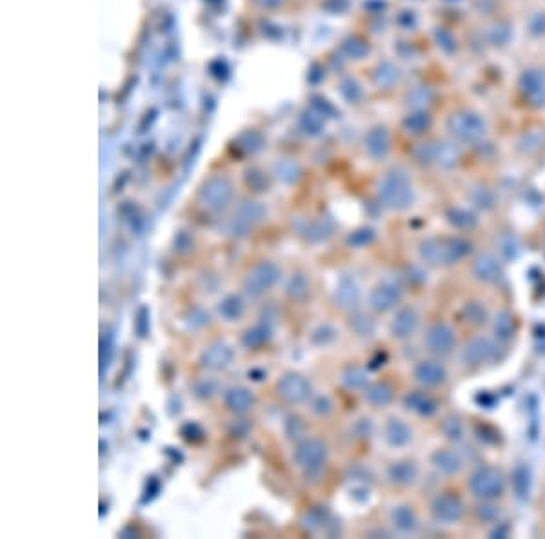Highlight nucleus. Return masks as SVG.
<instances>
[{"label":"nucleus","mask_w":545,"mask_h":539,"mask_svg":"<svg viewBox=\"0 0 545 539\" xmlns=\"http://www.w3.org/2000/svg\"><path fill=\"white\" fill-rule=\"evenodd\" d=\"M498 349H500V342L494 336H473L465 342L462 349V361L467 367H484V365L493 364L498 358Z\"/></svg>","instance_id":"obj_7"},{"label":"nucleus","mask_w":545,"mask_h":539,"mask_svg":"<svg viewBox=\"0 0 545 539\" xmlns=\"http://www.w3.org/2000/svg\"><path fill=\"white\" fill-rule=\"evenodd\" d=\"M491 329H493V336L498 342H509V339H513L514 332H516L514 316L509 311L501 309L491 319Z\"/></svg>","instance_id":"obj_27"},{"label":"nucleus","mask_w":545,"mask_h":539,"mask_svg":"<svg viewBox=\"0 0 545 539\" xmlns=\"http://www.w3.org/2000/svg\"><path fill=\"white\" fill-rule=\"evenodd\" d=\"M282 269L275 262H258L244 278V291L251 298H260L280 282Z\"/></svg>","instance_id":"obj_6"},{"label":"nucleus","mask_w":545,"mask_h":539,"mask_svg":"<svg viewBox=\"0 0 545 539\" xmlns=\"http://www.w3.org/2000/svg\"><path fill=\"white\" fill-rule=\"evenodd\" d=\"M447 131L454 140L464 144H477L487 135V124L482 115L474 111H458L447 120Z\"/></svg>","instance_id":"obj_4"},{"label":"nucleus","mask_w":545,"mask_h":539,"mask_svg":"<svg viewBox=\"0 0 545 539\" xmlns=\"http://www.w3.org/2000/svg\"><path fill=\"white\" fill-rule=\"evenodd\" d=\"M465 318L473 325H482L487 322V311L482 304H469L465 307Z\"/></svg>","instance_id":"obj_40"},{"label":"nucleus","mask_w":545,"mask_h":539,"mask_svg":"<svg viewBox=\"0 0 545 539\" xmlns=\"http://www.w3.org/2000/svg\"><path fill=\"white\" fill-rule=\"evenodd\" d=\"M447 222L453 225L454 229H460V231H471L478 225V216L473 211L464 207H453L447 211L445 215Z\"/></svg>","instance_id":"obj_31"},{"label":"nucleus","mask_w":545,"mask_h":539,"mask_svg":"<svg viewBox=\"0 0 545 539\" xmlns=\"http://www.w3.org/2000/svg\"><path fill=\"white\" fill-rule=\"evenodd\" d=\"M431 465L442 476H457L464 471V456L457 448H438L431 456Z\"/></svg>","instance_id":"obj_20"},{"label":"nucleus","mask_w":545,"mask_h":539,"mask_svg":"<svg viewBox=\"0 0 545 539\" xmlns=\"http://www.w3.org/2000/svg\"><path fill=\"white\" fill-rule=\"evenodd\" d=\"M217 389H218L217 381H213V379L209 378L202 379V381H198V384L195 385V394L202 399H209L217 394Z\"/></svg>","instance_id":"obj_42"},{"label":"nucleus","mask_w":545,"mask_h":539,"mask_svg":"<svg viewBox=\"0 0 545 539\" xmlns=\"http://www.w3.org/2000/svg\"><path fill=\"white\" fill-rule=\"evenodd\" d=\"M325 220H318V222H313V224H309L307 229L304 231L305 238L311 240V242H322V240L329 238L331 236V227H325Z\"/></svg>","instance_id":"obj_38"},{"label":"nucleus","mask_w":545,"mask_h":539,"mask_svg":"<svg viewBox=\"0 0 545 539\" xmlns=\"http://www.w3.org/2000/svg\"><path fill=\"white\" fill-rule=\"evenodd\" d=\"M333 302L338 309L347 312L357 311L358 305L362 302V291L360 285H358L357 278L353 276L344 274L340 276V279L337 282V287L333 292Z\"/></svg>","instance_id":"obj_16"},{"label":"nucleus","mask_w":545,"mask_h":539,"mask_svg":"<svg viewBox=\"0 0 545 539\" xmlns=\"http://www.w3.org/2000/svg\"><path fill=\"white\" fill-rule=\"evenodd\" d=\"M471 245L460 236L447 238H425L418 245V255L425 265L431 267H451L469 255Z\"/></svg>","instance_id":"obj_1"},{"label":"nucleus","mask_w":545,"mask_h":539,"mask_svg":"<svg viewBox=\"0 0 545 539\" xmlns=\"http://www.w3.org/2000/svg\"><path fill=\"white\" fill-rule=\"evenodd\" d=\"M429 128V116L427 115H414L409 118V131L422 133Z\"/></svg>","instance_id":"obj_44"},{"label":"nucleus","mask_w":545,"mask_h":539,"mask_svg":"<svg viewBox=\"0 0 545 539\" xmlns=\"http://www.w3.org/2000/svg\"><path fill=\"white\" fill-rule=\"evenodd\" d=\"M272 336V327L269 322H260V324L253 325L248 331L242 334V345L249 351H255V349H260L262 345H265L271 339Z\"/></svg>","instance_id":"obj_28"},{"label":"nucleus","mask_w":545,"mask_h":539,"mask_svg":"<svg viewBox=\"0 0 545 539\" xmlns=\"http://www.w3.org/2000/svg\"><path fill=\"white\" fill-rule=\"evenodd\" d=\"M224 405L228 407V411L235 412V414H245L255 405V394L248 387L233 385V387L225 389Z\"/></svg>","instance_id":"obj_22"},{"label":"nucleus","mask_w":545,"mask_h":539,"mask_svg":"<svg viewBox=\"0 0 545 539\" xmlns=\"http://www.w3.org/2000/svg\"><path fill=\"white\" fill-rule=\"evenodd\" d=\"M373 240H375L373 229L362 227V229H358V231L351 232V235H349L347 242H349V245H353V247L364 249V247H367V245L371 244Z\"/></svg>","instance_id":"obj_39"},{"label":"nucleus","mask_w":545,"mask_h":539,"mask_svg":"<svg viewBox=\"0 0 545 539\" xmlns=\"http://www.w3.org/2000/svg\"><path fill=\"white\" fill-rule=\"evenodd\" d=\"M445 2H462V0H445Z\"/></svg>","instance_id":"obj_45"},{"label":"nucleus","mask_w":545,"mask_h":539,"mask_svg":"<svg viewBox=\"0 0 545 539\" xmlns=\"http://www.w3.org/2000/svg\"><path fill=\"white\" fill-rule=\"evenodd\" d=\"M233 196V189L229 180L211 178L200 191V202L209 211H222L229 205Z\"/></svg>","instance_id":"obj_14"},{"label":"nucleus","mask_w":545,"mask_h":539,"mask_svg":"<svg viewBox=\"0 0 545 539\" xmlns=\"http://www.w3.org/2000/svg\"><path fill=\"white\" fill-rule=\"evenodd\" d=\"M402 296H404V291H402L400 285L393 279H384L380 284L375 285L369 292V305L373 309L375 312H380V314H385V312H391L394 309H398L402 302Z\"/></svg>","instance_id":"obj_12"},{"label":"nucleus","mask_w":545,"mask_h":539,"mask_svg":"<svg viewBox=\"0 0 545 539\" xmlns=\"http://www.w3.org/2000/svg\"><path fill=\"white\" fill-rule=\"evenodd\" d=\"M391 523L400 534H414L418 530V515L411 505H397L391 510Z\"/></svg>","instance_id":"obj_25"},{"label":"nucleus","mask_w":545,"mask_h":539,"mask_svg":"<svg viewBox=\"0 0 545 539\" xmlns=\"http://www.w3.org/2000/svg\"><path fill=\"white\" fill-rule=\"evenodd\" d=\"M413 378L422 389H437L447 381V369L438 358H425L417 361L413 369Z\"/></svg>","instance_id":"obj_13"},{"label":"nucleus","mask_w":545,"mask_h":539,"mask_svg":"<svg viewBox=\"0 0 545 539\" xmlns=\"http://www.w3.org/2000/svg\"><path fill=\"white\" fill-rule=\"evenodd\" d=\"M333 401H331V398L329 396H315L313 401H311V411L315 412L317 416H327L333 412Z\"/></svg>","instance_id":"obj_41"},{"label":"nucleus","mask_w":545,"mask_h":539,"mask_svg":"<svg viewBox=\"0 0 545 539\" xmlns=\"http://www.w3.org/2000/svg\"><path fill=\"white\" fill-rule=\"evenodd\" d=\"M295 463L307 476L318 474L325 467L329 458L327 445L317 438H305L295 448Z\"/></svg>","instance_id":"obj_5"},{"label":"nucleus","mask_w":545,"mask_h":539,"mask_svg":"<svg viewBox=\"0 0 545 539\" xmlns=\"http://www.w3.org/2000/svg\"><path fill=\"white\" fill-rule=\"evenodd\" d=\"M378 196L382 204L394 211H404L413 204L414 191L413 184L404 171L385 173L378 184Z\"/></svg>","instance_id":"obj_2"},{"label":"nucleus","mask_w":545,"mask_h":539,"mask_svg":"<svg viewBox=\"0 0 545 539\" xmlns=\"http://www.w3.org/2000/svg\"><path fill=\"white\" fill-rule=\"evenodd\" d=\"M471 274L484 285H494L504 278V262L494 252L482 251L471 260Z\"/></svg>","instance_id":"obj_11"},{"label":"nucleus","mask_w":545,"mask_h":539,"mask_svg":"<svg viewBox=\"0 0 545 539\" xmlns=\"http://www.w3.org/2000/svg\"><path fill=\"white\" fill-rule=\"evenodd\" d=\"M384 439L394 448L407 447L413 441V428L400 418H389L384 425Z\"/></svg>","instance_id":"obj_21"},{"label":"nucleus","mask_w":545,"mask_h":539,"mask_svg":"<svg viewBox=\"0 0 545 539\" xmlns=\"http://www.w3.org/2000/svg\"><path fill=\"white\" fill-rule=\"evenodd\" d=\"M469 200L474 207L482 209V211H491V209L496 207V195L489 188H484V185H477V188L471 189Z\"/></svg>","instance_id":"obj_34"},{"label":"nucleus","mask_w":545,"mask_h":539,"mask_svg":"<svg viewBox=\"0 0 545 539\" xmlns=\"http://www.w3.org/2000/svg\"><path fill=\"white\" fill-rule=\"evenodd\" d=\"M351 329L357 332L358 336H373L375 332V322L364 312H357L351 318Z\"/></svg>","instance_id":"obj_36"},{"label":"nucleus","mask_w":545,"mask_h":539,"mask_svg":"<svg viewBox=\"0 0 545 539\" xmlns=\"http://www.w3.org/2000/svg\"><path fill=\"white\" fill-rule=\"evenodd\" d=\"M391 148V140L385 129H373L365 138V151L373 158H384Z\"/></svg>","instance_id":"obj_30"},{"label":"nucleus","mask_w":545,"mask_h":539,"mask_svg":"<svg viewBox=\"0 0 545 539\" xmlns=\"http://www.w3.org/2000/svg\"><path fill=\"white\" fill-rule=\"evenodd\" d=\"M340 379L344 387H347L349 391H364L369 385V374L365 372V369L357 367V365L345 369Z\"/></svg>","instance_id":"obj_33"},{"label":"nucleus","mask_w":545,"mask_h":539,"mask_svg":"<svg viewBox=\"0 0 545 539\" xmlns=\"http://www.w3.org/2000/svg\"><path fill=\"white\" fill-rule=\"evenodd\" d=\"M277 391L289 405H300L313 396V387L305 376L298 372H285L277 384Z\"/></svg>","instance_id":"obj_10"},{"label":"nucleus","mask_w":545,"mask_h":539,"mask_svg":"<svg viewBox=\"0 0 545 539\" xmlns=\"http://www.w3.org/2000/svg\"><path fill=\"white\" fill-rule=\"evenodd\" d=\"M442 432H444L445 439H449L453 443H460L465 438V425L462 423L460 419L451 416V418L444 419V425H442Z\"/></svg>","instance_id":"obj_35"},{"label":"nucleus","mask_w":545,"mask_h":539,"mask_svg":"<svg viewBox=\"0 0 545 539\" xmlns=\"http://www.w3.org/2000/svg\"><path fill=\"white\" fill-rule=\"evenodd\" d=\"M387 478L391 483L398 485V487H409L418 479V465L411 459L394 461V463L389 465Z\"/></svg>","instance_id":"obj_24"},{"label":"nucleus","mask_w":545,"mask_h":539,"mask_svg":"<svg viewBox=\"0 0 545 539\" xmlns=\"http://www.w3.org/2000/svg\"><path fill=\"white\" fill-rule=\"evenodd\" d=\"M425 158H427V162H433V164H437L442 169H453L460 162L462 153L454 142L442 140V142H437V144L427 148Z\"/></svg>","instance_id":"obj_18"},{"label":"nucleus","mask_w":545,"mask_h":539,"mask_svg":"<svg viewBox=\"0 0 545 539\" xmlns=\"http://www.w3.org/2000/svg\"><path fill=\"white\" fill-rule=\"evenodd\" d=\"M424 347L434 358H445L457 349V331L447 322H437L425 331Z\"/></svg>","instance_id":"obj_8"},{"label":"nucleus","mask_w":545,"mask_h":539,"mask_svg":"<svg viewBox=\"0 0 545 539\" xmlns=\"http://www.w3.org/2000/svg\"><path fill=\"white\" fill-rule=\"evenodd\" d=\"M233 358H235V352L224 342H215V344L209 345L200 356V365L208 371H224L231 365Z\"/></svg>","instance_id":"obj_19"},{"label":"nucleus","mask_w":545,"mask_h":539,"mask_svg":"<svg viewBox=\"0 0 545 539\" xmlns=\"http://www.w3.org/2000/svg\"><path fill=\"white\" fill-rule=\"evenodd\" d=\"M218 314L225 322H237L244 316L245 302L238 294H228L218 302Z\"/></svg>","instance_id":"obj_29"},{"label":"nucleus","mask_w":545,"mask_h":539,"mask_svg":"<svg viewBox=\"0 0 545 539\" xmlns=\"http://www.w3.org/2000/svg\"><path fill=\"white\" fill-rule=\"evenodd\" d=\"M364 398L375 409L387 407L394 399V389L385 381H377V384H371L364 389Z\"/></svg>","instance_id":"obj_26"},{"label":"nucleus","mask_w":545,"mask_h":539,"mask_svg":"<svg viewBox=\"0 0 545 539\" xmlns=\"http://www.w3.org/2000/svg\"><path fill=\"white\" fill-rule=\"evenodd\" d=\"M467 488L480 501H496L505 494L507 479L500 468L485 465V467H478L469 476Z\"/></svg>","instance_id":"obj_3"},{"label":"nucleus","mask_w":545,"mask_h":539,"mask_svg":"<svg viewBox=\"0 0 545 539\" xmlns=\"http://www.w3.org/2000/svg\"><path fill=\"white\" fill-rule=\"evenodd\" d=\"M478 518L484 519V521H498L500 510L494 505V501H482V507L478 508Z\"/></svg>","instance_id":"obj_43"},{"label":"nucleus","mask_w":545,"mask_h":539,"mask_svg":"<svg viewBox=\"0 0 545 539\" xmlns=\"http://www.w3.org/2000/svg\"><path fill=\"white\" fill-rule=\"evenodd\" d=\"M285 291L293 302H305L311 296V279L302 272H297V274L291 276Z\"/></svg>","instance_id":"obj_32"},{"label":"nucleus","mask_w":545,"mask_h":539,"mask_svg":"<svg viewBox=\"0 0 545 539\" xmlns=\"http://www.w3.org/2000/svg\"><path fill=\"white\" fill-rule=\"evenodd\" d=\"M337 336L338 332L333 325L324 324L318 329H315L313 334H311V342L317 345H329V344H333L335 339H337Z\"/></svg>","instance_id":"obj_37"},{"label":"nucleus","mask_w":545,"mask_h":539,"mask_svg":"<svg viewBox=\"0 0 545 539\" xmlns=\"http://www.w3.org/2000/svg\"><path fill=\"white\" fill-rule=\"evenodd\" d=\"M431 515L440 525H457L465 518V505L457 494L442 492L431 501Z\"/></svg>","instance_id":"obj_9"},{"label":"nucleus","mask_w":545,"mask_h":539,"mask_svg":"<svg viewBox=\"0 0 545 539\" xmlns=\"http://www.w3.org/2000/svg\"><path fill=\"white\" fill-rule=\"evenodd\" d=\"M520 89L533 106H545V73L540 69H527L521 73Z\"/></svg>","instance_id":"obj_17"},{"label":"nucleus","mask_w":545,"mask_h":539,"mask_svg":"<svg viewBox=\"0 0 545 539\" xmlns=\"http://www.w3.org/2000/svg\"><path fill=\"white\" fill-rule=\"evenodd\" d=\"M404 405L411 412H414V414L418 416H424V418H431V416L438 412V401L427 392V389H424V391H413L409 392V394H405Z\"/></svg>","instance_id":"obj_23"},{"label":"nucleus","mask_w":545,"mask_h":539,"mask_svg":"<svg viewBox=\"0 0 545 539\" xmlns=\"http://www.w3.org/2000/svg\"><path fill=\"white\" fill-rule=\"evenodd\" d=\"M418 327H420V314L414 307L405 305V307H398L397 312L393 314V319L389 324V332L394 339H409L411 336L417 334Z\"/></svg>","instance_id":"obj_15"}]
</instances>
